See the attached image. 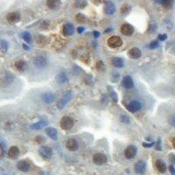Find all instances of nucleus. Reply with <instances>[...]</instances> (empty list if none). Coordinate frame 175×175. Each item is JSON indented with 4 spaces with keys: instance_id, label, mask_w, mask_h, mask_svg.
Returning <instances> with one entry per match:
<instances>
[{
    "instance_id": "obj_1",
    "label": "nucleus",
    "mask_w": 175,
    "mask_h": 175,
    "mask_svg": "<svg viewBox=\"0 0 175 175\" xmlns=\"http://www.w3.org/2000/svg\"><path fill=\"white\" fill-rule=\"evenodd\" d=\"M75 125V121L70 117H63L60 121V126L63 130H70Z\"/></svg>"
},
{
    "instance_id": "obj_2",
    "label": "nucleus",
    "mask_w": 175,
    "mask_h": 175,
    "mask_svg": "<svg viewBox=\"0 0 175 175\" xmlns=\"http://www.w3.org/2000/svg\"><path fill=\"white\" fill-rule=\"evenodd\" d=\"M39 154L42 158L48 160L53 156V150L48 145H42L39 149Z\"/></svg>"
},
{
    "instance_id": "obj_3",
    "label": "nucleus",
    "mask_w": 175,
    "mask_h": 175,
    "mask_svg": "<svg viewBox=\"0 0 175 175\" xmlns=\"http://www.w3.org/2000/svg\"><path fill=\"white\" fill-rule=\"evenodd\" d=\"M108 46L110 48H117L123 45V40L119 36H111L108 40Z\"/></svg>"
},
{
    "instance_id": "obj_4",
    "label": "nucleus",
    "mask_w": 175,
    "mask_h": 175,
    "mask_svg": "<svg viewBox=\"0 0 175 175\" xmlns=\"http://www.w3.org/2000/svg\"><path fill=\"white\" fill-rule=\"evenodd\" d=\"M72 96H73V93H72V91L71 90H69V91H68L63 97H62V98L60 99V100L58 102V103H57V107H58V109H62L71 100V98H72Z\"/></svg>"
},
{
    "instance_id": "obj_5",
    "label": "nucleus",
    "mask_w": 175,
    "mask_h": 175,
    "mask_svg": "<svg viewBox=\"0 0 175 175\" xmlns=\"http://www.w3.org/2000/svg\"><path fill=\"white\" fill-rule=\"evenodd\" d=\"M33 64L38 68H44L48 65V60L46 57L39 55L33 59Z\"/></svg>"
},
{
    "instance_id": "obj_6",
    "label": "nucleus",
    "mask_w": 175,
    "mask_h": 175,
    "mask_svg": "<svg viewBox=\"0 0 175 175\" xmlns=\"http://www.w3.org/2000/svg\"><path fill=\"white\" fill-rule=\"evenodd\" d=\"M137 153H138V148L133 145H129L125 148V156L127 159L134 158L136 157Z\"/></svg>"
},
{
    "instance_id": "obj_7",
    "label": "nucleus",
    "mask_w": 175,
    "mask_h": 175,
    "mask_svg": "<svg viewBox=\"0 0 175 175\" xmlns=\"http://www.w3.org/2000/svg\"><path fill=\"white\" fill-rule=\"evenodd\" d=\"M93 162H94V164H96L97 166L104 165L108 162L107 156L104 155L103 153H96L93 156Z\"/></svg>"
},
{
    "instance_id": "obj_8",
    "label": "nucleus",
    "mask_w": 175,
    "mask_h": 175,
    "mask_svg": "<svg viewBox=\"0 0 175 175\" xmlns=\"http://www.w3.org/2000/svg\"><path fill=\"white\" fill-rule=\"evenodd\" d=\"M134 170H135V173H136L137 174H145V171H146V164H145V162H144V161H142V160L138 161V162L135 164Z\"/></svg>"
},
{
    "instance_id": "obj_9",
    "label": "nucleus",
    "mask_w": 175,
    "mask_h": 175,
    "mask_svg": "<svg viewBox=\"0 0 175 175\" xmlns=\"http://www.w3.org/2000/svg\"><path fill=\"white\" fill-rule=\"evenodd\" d=\"M142 108V104L140 102L138 101H131L128 105H127V109L131 112V113H135L138 112V110H140V109Z\"/></svg>"
},
{
    "instance_id": "obj_10",
    "label": "nucleus",
    "mask_w": 175,
    "mask_h": 175,
    "mask_svg": "<svg viewBox=\"0 0 175 175\" xmlns=\"http://www.w3.org/2000/svg\"><path fill=\"white\" fill-rule=\"evenodd\" d=\"M55 95L50 92V91H48V92H44L42 95H41V99L42 101L45 102V103H48V104H50L53 103L54 101H55Z\"/></svg>"
},
{
    "instance_id": "obj_11",
    "label": "nucleus",
    "mask_w": 175,
    "mask_h": 175,
    "mask_svg": "<svg viewBox=\"0 0 175 175\" xmlns=\"http://www.w3.org/2000/svg\"><path fill=\"white\" fill-rule=\"evenodd\" d=\"M116 12V5L114 3H112L111 1H107L105 2L104 4V12L107 15H112L114 14Z\"/></svg>"
},
{
    "instance_id": "obj_12",
    "label": "nucleus",
    "mask_w": 175,
    "mask_h": 175,
    "mask_svg": "<svg viewBox=\"0 0 175 175\" xmlns=\"http://www.w3.org/2000/svg\"><path fill=\"white\" fill-rule=\"evenodd\" d=\"M20 18H21L20 14H19V12H11V13H9V14L6 16V19H7L8 22L11 23V24L18 23V22L20 20Z\"/></svg>"
},
{
    "instance_id": "obj_13",
    "label": "nucleus",
    "mask_w": 175,
    "mask_h": 175,
    "mask_svg": "<svg viewBox=\"0 0 175 175\" xmlns=\"http://www.w3.org/2000/svg\"><path fill=\"white\" fill-rule=\"evenodd\" d=\"M75 32V27L70 23H67L62 27V33L64 36H71Z\"/></svg>"
},
{
    "instance_id": "obj_14",
    "label": "nucleus",
    "mask_w": 175,
    "mask_h": 175,
    "mask_svg": "<svg viewBox=\"0 0 175 175\" xmlns=\"http://www.w3.org/2000/svg\"><path fill=\"white\" fill-rule=\"evenodd\" d=\"M20 153V151L19 149V147L17 146H12L9 150H8V158L11 159H16L19 158Z\"/></svg>"
},
{
    "instance_id": "obj_15",
    "label": "nucleus",
    "mask_w": 175,
    "mask_h": 175,
    "mask_svg": "<svg viewBox=\"0 0 175 175\" xmlns=\"http://www.w3.org/2000/svg\"><path fill=\"white\" fill-rule=\"evenodd\" d=\"M121 32L125 36H130L134 32V27L130 24L125 23L121 26Z\"/></svg>"
},
{
    "instance_id": "obj_16",
    "label": "nucleus",
    "mask_w": 175,
    "mask_h": 175,
    "mask_svg": "<svg viewBox=\"0 0 175 175\" xmlns=\"http://www.w3.org/2000/svg\"><path fill=\"white\" fill-rule=\"evenodd\" d=\"M66 147H67L68 150L70 151H76L79 148V145H78V142L75 139L70 138L67 141Z\"/></svg>"
},
{
    "instance_id": "obj_17",
    "label": "nucleus",
    "mask_w": 175,
    "mask_h": 175,
    "mask_svg": "<svg viewBox=\"0 0 175 175\" xmlns=\"http://www.w3.org/2000/svg\"><path fill=\"white\" fill-rule=\"evenodd\" d=\"M55 81L59 84H63V83H66V82L68 81V75L66 74V72L60 71L58 75H56Z\"/></svg>"
},
{
    "instance_id": "obj_18",
    "label": "nucleus",
    "mask_w": 175,
    "mask_h": 175,
    "mask_svg": "<svg viewBox=\"0 0 175 175\" xmlns=\"http://www.w3.org/2000/svg\"><path fill=\"white\" fill-rule=\"evenodd\" d=\"M17 168L24 173H27L30 170V164L26 160H19L17 163Z\"/></svg>"
},
{
    "instance_id": "obj_19",
    "label": "nucleus",
    "mask_w": 175,
    "mask_h": 175,
    "mask_svg": "<svg viewBox=\"0 0 175 175\" xmlns=\"http://www.w3.org/2000/svg\"><path fill=\"white\" fill-rule=\"evenodd\" d=\"M48 125V121L46 120V119H42V120L39 121L38 123H35V124L31 125L30 126V129L32 130H39L46 127Z\"/></svg>"
},
{
    "instance_id": "obj_20",
    "label": "nucleus",
    "mask_w": 175,
    "mask_h": 175,
    "mask_svg": "<svg viewBox=\"0 0 175 175\" xmlns=\"http://www.w3.org/2000/svg\"><path fill=\"white\" fill-rule=\"evenodd\" d=\"M123 86L125 87V89H130L134 87V82H133V80L132 78L130 76V75H126L123 78Z\"/></svg>"
},
{
    "instance_id": "obj_21",
    "label": "nucleus",
    "mask_w": 175,
    "mask_h": 175,
    "mask_svg": "<svg viewBox=\"0 0 175 175\" xmlns=\"http://www.w3.org/2000/svg\"><path fill=\"white\" fill-rule=\"evenodd\" d=\"M155 166H156L157 170H158L160 174H165V173L166 172L167 167H166V163H165L163 160H161V159H158V160H156V162H155Z\"/></svg>"
},
{
    "instance_id": "obj_22",
    "label": "nucleus",
    "mask_w": 175,
    "mask_h": 175,
    "mask_svg": "<svg viewBox=\"0 0 175 175\" xmlns=\"http://www.w3.org/2000/svg\"><path fill=\"white\" fill-rule=\"evenodd\" d=\"M46 133L47 135L53 140H57L58 139V131L55 128L53 127H48L46 129Z\"/></svg>"
},
{
    "instance_id": "obj_23",
    "label": "nucleus",
    "mask_w": 175,
    "mask_h": 175,
    "mask_svg": "<svg viewBox=\"0 0 175 175\" xmlns=\"http://www.w3.org/2000/svg\"><path fill=\"white\" fill-rule=\"evenodd\" d=\"M128 54H129V56L131 59L136 60V59H138V58L141 57V51H140L139 48H131V49L129 50Z\"/></svg>"
},
{
    "instance_id": "obj_24",
    "label": "nucleus",
    "mask_w": 175,
    "mask_h": 175,
    "mask_svg": "<svg viewBox=\"0 0 175 175\" xmlns=\"http://www.w3.org/2000/svg\"><path fill=\"white\" fill-rule=\"evenodd\" d=\"M111 63L114 67L120 68H124L125 67V60L120 58V57H114L111 60Z\"/></svg>"
},
{
    "instance_id": "obj_25",
    "label": "nucleus",
    "mask_w": 175,
    "mask_h": 175,
    "mask_svg": "<svg viewBox=\"0 0 175 175\" xmlns=\"http://www.w3.org/2000/svg\"><path fill=\"white\" fill-rule=\"evenodd\" d=\"M61 2L60 0H48L47 1V5L51 10H55L60 7Z\"/></svg>"
},
{
    "instance_id": "obj_26",
    "label": "nucleus",
    "mask_w": 175,
    "mask_h": 175,
    "mask_svg": "<svg viewBox=\"0 0 175 175\" xmlns=\"http://www.w3.org/2000/svg\"><path fill=\"white\" fill-rule=\"evenodd\" d=\"M15 67H16V68H17L19 71L23 72V71H25V69H26L27 64H26V62L24 61V60H18V61L15 63Z\"/></svg>"
},
{
    "instance_id": "obj_27",
    "label": "nucleus",
    "mask_w": 175,
    "mask_h": 175,
    "mask_svg": "<svg viewBox=\"0 0 175 175\" xmlns=\"http://www.w3.org/2000/svg\"><path fill=\"white\" fill-rule=\"evenodd\" d=\"M8 48H9L8 42L4 40H0V51L5 53L8 51Z\"/></svg>"
},
{
    "instance_id": "obj_28",
    "label": "nucleus",
    "mask_w": 175,
    "mask_h": 175,
    "mask_svg": "<svg viewBox=\"0 0 175 175\" xmlns=\"http://www.w3.org/2000/svg\"><path fill=\"white\" fill-rule=\"evenodd\" d=\"M88 3L86 0H75V5L78 9H84L87 6Z\"/></svg>"
},
{
    "instance_id": "obj_29",
    "label": "nucleus",
    "mask_w": 175,
    "mask_h": 175,
    "mask_svg": "<svg viewBox=\"0 0 175 175\" xmlns=\"http://www.w3.org/2000/svg\"><path fill=\"white\" fill-rule=\"evenodd\" d=\"M75 21L79 24H84L86 22V17L82 13H78L75 15Z\"/></svg>"
},
{
    "instance_id": "obj_30",
    "label": "nucleus",
    "mask_w": 175,
    "mask_h": 175,
    "mask_svg": "<svg viewBox=\"0 0 175 175\" xmlns=\"http://www.w3.org/2000/svg\"><path fill=\"white\" fill-rule=\"evenodd\" d=\"M130 6L128 4H125L122 5L121 10H120V12H121L122 15L125 16V15H127L130 12Z\"/></svg>"
},
{
    "instance_id": "obj_31",
    "label": "nucleus",
    "mask_w": 175,
    "mask_h": 175,
    "mask_svg": "<svg viewBox=\"0 0 175 175\" xmlns=\"http://www.w3.org/2000/svg\"><path fill=\"white\" fill-rule=\"evenodd\" d=\"M21 36H22L23 40H25V42H27V43H31V42L32 41V35H31V33H30L29 32H24L21 34Z\"/></svg>"
},
{
    "instance_id": "obj_32",
    "label": "nucleus",
    "mask_w": 175,
    "mask_h": 175,
    "mask_svg": "<svg viewBox=\"0 0 175 175\" xmlns=\"http://www.w3.org/2000/svg\"><path fill=\"white\" fill-rule=\"evenodd\" d=\"M120 121L123 123V124H125V125H129V124H130V117H128V116H126V115H120Z\"/></svg>"
},
{
    "instance_id": "obj_33",
    "label": "nucleus",
    "mask_w": 175,
    "mask_h": 175,
    "mask_svg": "<svg viewBox=\"0 0 175 175\" xmlns=\"http://www.w3.org/2000/svg\"><path fill=\"white\" fill-rule=\"evenodd\" d=\"M158 46H159V42L158 40H153V41H151L150 43L149 48L150 49H156V48H158Z\"/></svg>"
},
{
    "instance_id": "obj_34",
    "label": "nucleus",
    "mask_w": 175,
    "mask_h": 175,
    "mask_svg": "<svg viewBox=\"0 0 175 175\" xmlns=\"http://www.w3.org/2000/svg\"><path fill=\"white\" fill-rule=\"evenodd\" d=\"M173 4H174V0H165V2L162 4L165 8H171L173 6Z\"/></svg>"
},
{
    "instance_id": "obj_35",
    "label": "nucleus",
    "mask_w": 175,
    "mask_h": 175,
    "mask_svg": "<svg viewBox=\"0 0 175 175\" xmlns=\"http://www.w3.org/2000/svg\"><path fill=\"white\" fill-rule=\"evenodd\" d=\"M168 123L170 125L175 127V114H172L168 117Z\"/></svg>"
},
{
    "instance_id": "obj_36",
    "label": "nucleus",
    "mask_w": 175,
    "mask_h": 175,
    "mask_svg": "<svg viewBox=\"0 0 175 175\" xmlns=\"http://www.w3.org/2000/svg\"><path fill=\"white\" fill-rule=\"evenodd\" d=\"M97 68L98 71H103L105 69L104 64H103L102 61H101V60L100 61H97Z\"/></svg>"
},
{
    "instance_id": "obj_37",
    "label": "nucleus",
    "mask_w": 175,
    "mask_h": 175,
    "mask_svg": "<svg viewBox=\"0 0 175 175\" xmlns=\"http://www.w3.org/2000/svg\"><path fill=\"white\" fill-rule=\"evenodd\" d=\"M110 96H111L112 99H113V101H114L115 102H118L117 95V93H116L115 91H111V92H110Z\"/></svg>"
},
{
    "instance_id": "obj_38",
    "label": "nucleus",
    "mask_w": 175,
    "mask_h": 175,
    "mask_svg": "<svg viewBox=\"0 0 175 175\" xmlns=\"http://www.w3.org/2000/svg\"><path fill=\"white\" fill-rule=\"evenodd\" d=\"M156 150L157 151H161L162 150V147H161V138H159L158 139V142L156 143V146H155Z\"/></svg>"
},
{
    "instance_id": "obj_39",
    "label": "nucleus",
    "mask_w": 175,
    "mask_h": 175,
    "mask_svg": "<svg viewBox=\"0 0 175 175\" xmlns=\"http://www.w3.org/2000/svg\"><path fill=\"white\" fill-rule=\"evenodd\" d=\"M154 142H151V143H146V142H144L143 143V146L145 147V148H151L154 145Z\"/></svg>"
},
{
    "instance_id": "obj_40",
    "label": "nucleus",
    "mask_w": 175,
    "mask_h": 175,
    "mask_svg": "<svg viewBox=\"0 0 175 175\" xmlns=\"http://www.w3.org/2000/svg\"><path fill=\"white\" fill-rule=\"evenodd\" d=\"M35 140H36V142L38 144H42L43 142H45V139L41 136H37V138H35Z\"/></svg>"
},
{
    "instance_id": "obj_41",
    "label": "nucleus",
    "mask_w": 175,
    "mask_h": 175,
    "mask_svg": "<svg viewBox=\"0 0 175 175\" xmlns=\"http://www.w3.org/2000/svg\"><path fill=\"white\" fill-rule=\"evenodd\" d=\"M158 39L159 40H161V41H164V40H166L167 39V35H166V33H164V34H159L158 37Z\"/></svg>"
},
{
    "instance_id": "obj_42",
    "label": "nucleus",
    "mask_w": 175,
    "mask_h": 175,
    "mask_svg": "<svg viewBox=\"0 0 175 175\" xmlns=\"http://www.w3.org/2000/svg\"><path fill=\"white\" fill-rule=\"evenodd\" d=\"M169 160H170V162L172 163V164H174L175 165V154H170L169 155Z\"/></svg>"
},
{
    "instance_id": "obj_43",
    "label": "nucleus",
    "mask_w": 175,
    "mask_h": 175,
    "mask_svg": "<svg viewBox=\"0 0 175 175\" xmlns=\"http://www.w3.org/2000/svg\"><path fill=\"white\" fill-rule=\"evenodd\" d=\"M169 171H170L171 174L175 175V168L173 166H169Z\"/></svg>"
},
{
    "instance_id": "obj_44",
    "label": "nucleus",
    "mask_w": 175,
    "mask_h": 175,
    "mask_svg": "<svg viewBox=\"0 0 175 175\" xmlns=\"http://www.w3.org/2000/svg\"><path fill=\"white\" fill-rule=\"evenodd\" d=\"M93 2L96 4H102V3H105L106 0H93Z\"/></svg>"
},
{
    "instance_id": "obj_45",
    "label": "nucleus",
    "mask_w": 175,
    "mask_h": 175,
    "mask_svg": "<svg viewBox=\"0 0 175 175\" xmlns=\"http://www.w3.org/2000/svg\"><path fill=\"white\" fill-rule=\"evenodd\" d=\"M84 30H85V28H84V27L80 26V27H78V28H77V32H78V33H82V32H84Z\"/></svg>"
},
{
    "instance_id": "obj_46",
    "label": "nucleus",
    "mask_w": 175,
    "mask_h": 175,
    "mask_svg": "<svg viewBox=\"0 0 175 175\" xmlns=\"http://www.w3.org/2000/svg\"><path fill=\"white\" fill-rule=\"evenodd\" d=\"M93 35H94V37H95L96 39H97V38L100 36V32H98L97 31H95V32H93Z\"/></svg>"
},
{
    "instance_id": "obj_47",
    "label": "nucleus",
    "mask_w": 175,
    "mask_h": 175,
    "mask_svg": "<svg viewBox=\"0 0 175 175\" xmlns=\"http://www.w3.org/2000/svg\"><path fill=\"white\" fill-rule=\"evenodd\" d=\"M22 46H23V48H24L25 50H29V49H30V47H27L26 44H23Z\"/></svg>"
},
{
    "instance_id": "obj_48",
    "label": "nucleus",
    "mask_w": 175,
    "mask_h": 175,
    "mask_svg": "<svg viewBox=\"0 0 175 175\" xmlns=\"http://www.w3.org/2000/svg\"><path fill=\"white\" fill-rule=\"evenodd\" d=\"M172 145H173V147L175 149V138H173L172 139Z\"/></svg>"
},
{
    "instance_id": "obj_49",
    "label": "nucleus",
    "mask_w": 175,
    "mask_h": 175,
    "mask_svg": "<svg viewBox=\"0 0 175 175\" xmlns=\"http://www.w3.org/2000/svg\"><path fill=\"white\" fill-rule=\"evenodd\" d=\"M155 2L158 4H163L165 2V0H155Z\"/></svg>"
},
{
    "instance_id": "obj_50",
    "label": "nucleus",
    "mask_w": 175,
    "mask_h": 175,
    "mask_svg": "<svg viewBox=\"0 0 175 175\" xmlns=\"http://www.w3.org/2000/svg\"><path fill=\"white\" fill-rule=\"evenodd\" d=\"M110 31H112V28H109V29H107V30H105V32H109Z\"/></svg>"
}]
</instances>
